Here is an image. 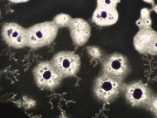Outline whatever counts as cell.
<instances>
[{
	"mask_svg": "<svg viewBox=\"0 0 157 118\" xmlns=\"http://www.w3.org/2000/svg\"><path fill=\"white\" fill-rule=\"evenodd\" d=\"M58 29L52 21L38 23L26 28V46L36 48L50 44L56 38Z\"/></svg>",
	"mask_w": 157,
	"mask_h": 118,
	"instance_id": "6da1fadb",
	"label": "cell"
},
{
	"mask_svg": "<svg viewBox=\"0 0 157 118\" xmlns=\"http://www.w3.org/2000/svg\"><path fill=\"white\" fill-rule=\"evenodd\" d=\"M120 0H97L92 20L97 25L107 26L115 24L119 18L117 7Z\"/></svg>",
	"mask_w": 157,
	"mask_h": 118,
	"instance_id": "7a4b0ae2",
	"label": "cell"
},
{
	"mask_svg": "<svg viewBox=\"0 0 157 118\" xmlns=\"http://www.w3.org/2000/svg\"><path fill=\"white\" fill-rule=\"evenodd\" d=\"M121 80L103 73L95 80L94 92L96 97L101 101L107 102L115 98L121 88Z\"/></svg>",
	"mask_w": 157,
	"mask_h": 118,
	"instance_id": "3957f363",
	"label": "cell"
},
{
	"mask_svg": "<svg viewBox=\"0 0 157 118\" xmlns=\"http://www.w3.org/2000/svg\"><path fill=\"white\" fill-rule=\"evenodd\" d=\"M51 62L61 75L67 76L76 74L81 65L79 56L71 51H62L58 53Z\"/></svg>",
	"mask_w": 157,
	"mask_h": 118,
	"instance_id": "277c9868",
	"label": "cell"
},
{
	"mask_svg": "<svg viewBox=\"0 0 157 118\" xmlns=\"http://www.w3.org/2000/svg\"><path fill=\"white\" fill-rule=\"evenodd\" d=\"M127 59L123 55L115 53L108 56L102 64L103 73L121 80L128 70Z\"/></svg>",
	"mask_w": 157,
	"mask_h": 118,
	"instance_id": "5b68a950",
	"label": "cell"
},
{
	"mask_svg": "<svg viewBox=\"0 0 157 118\" xmlns=\"http://www.w3.org/2000/svg\"><path fill=\"white\" fill-rule=\"evenodd\" d=\"M2 35L4 40L12 47L20 48L26 46V29L15 22L4 24Z\"/></svg>",
	"mask_w": 157,
	"mask_h": 118,
	"instance_id": "8992f818",
	"label": "cell"
},
{
	"mask_svg": "<svg viewBox=\"0 0 157 118\" xmlns=\"http://www.w3.org/2000/svg\"><path fill=\"white\" fill-rule=\"evenodd\" d=\"M68 27L75 44L82 46L87 42L91 34V28L87 22L80 18H72Z\"/></svg>",
	"mask_w": 157,
	"mask_h": 118,
	"instance_id": "52a82bcc",
	"label": "cell"
},
{
	"mask_svg": "<svg viewBox=\"0 0 157 118\" xmlns=\"http://www.w3.org/2000/svg\"><path fill=\"white\" fill-rule=\"evenodd\" d=\"M38 82L45 86H51L56 84L61 75L51 62H44L39 64L35 69Z\"/></svg>",
	"mask_w": 157,
	"mask_h": 118,
	"instance_id": "ba28073f",
	"label": "cell"
},
{
	"mask_svg": "<svg viewBox=\"0 0 157 118\" xmlns=\"http://www.w3.org/2000/svg\"><path fill=\"white\" fill-rule=\"evenodd\" d=\"M125 95L128 101L133 105L140 104L147 100L148 92L142 85L132 84L128 86L125 89Z\"/></svg>",
	"mask_w": 157,
	"mask_h": 118,
	"instance_id": "9c48e42d",
	"label": "cell"
},
{
	"mask_svg": "<svg viewBox=\"0 0 157 118\" xmlns=\"http://www.w3.org/2000/svg\"><path fill=\"white\" fill-rule=\"evenodd\" d=\"M72 19L69 14L61 13L56 15L52 21L58 28L68 27Z\"/></svg>",
	"mask_w": 157,
	"mask_h": 118,
	"instance_id": "30bf717a",
	"label": "cell"
},
{
	"mask_svg": "<svg viewBox=\"0 0 157 118\" xmlns=\"http://www.w3.org/2000/svg\"><path fill=\"white\" fill-rule=\"evenodd\" d=\"M87 52L90 56L94 59L100 58L102 56V52L98 47L94 46H87Z\"/></svg>",
	"mask_w": 157,
	"mask_h": 118,
	"instance_id": "8fae6325",
	"label": "cell"
},
{
	"mask_svg": "<svg viewBox=\"0 0 157 118\" xmlns=\"http://www.w3.org/2000/svg\"><path fill=\"white\" fill-rule=\"evenodd\" d=\"M148 10L145 9H144L141 11V15L142 17L146 18L148 15Z\"/></svg>",
	"mask_w": 157,
	"mask_h": 118,
	"instance_id": "7c38bea8",
	"label": "cell"
},
{
	"mask_svg": "<svg viewBox=\"0 0 157 118\" xmlns=\"http://www.w3.org/2000/svg\"><path fill=\"white\" fill-rule=\"evenodd\" d=\"M153 106L155 110L157 112V99L154 101L153 103Z\"/></svg>",
	"mask_w": 157,
	"mask_h": 118,
	"instance_id": "4fadbf2b",
	"label": "cell"
},
{
	"mask_svg": "<svg viewBox=\"0 0 157 118\" xmlns=\"http://www.w3.org/2000/svg\"><path fill=\"white\" fill-rule=\"evenodd\" d=\"M155 10L156 12L157 13V5L155 7Z\"/></svg>",
	"mask_w": 157,
	"mask_h": 118,
	"instance_id": "5bb4252c",
	"label": "cell"
}]
</instances>
